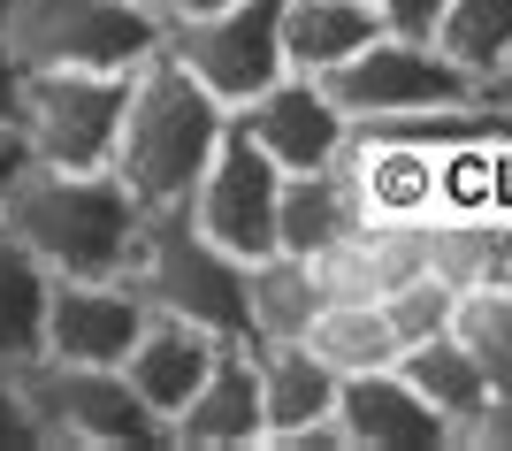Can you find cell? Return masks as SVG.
I'll return each instance as SVG.
<instances>
[{
	"label": "cell",
	"instance_id": "obj_32",
	"mask_svg": "<svg viewBox=\"0 0 512 451\" xmlns=\"http://www.w3.org/2000/svg\"><path fill=\"white\" fill-rule=\"evenodd\" d=\"M31 169V146H23V130H0V215H8V192H16V176Z\"/></svg>",
	"mask_w": 512,
	"mask_h": 451
},
{
	"label": "cell",
	"instance_id": "obj_23",
	"mask_svg": "<svg viewBox=\"0 0 512 451\" xmlns=\"http://www.w3.org/2000/svg\"><path fill=\"white\" fill-rule=\"evenodd\" d=\"M436 276L459 291L474 283H512V215H436Z\"/></svg>",
	"mask_w": 512,
	"mask_h": 451
},
{
	"label": "cell",
	"instance_id": "obj_26",
	"mask_svg": "<svg viewBox=\"0 0 512 451\" xmlns=\"http://www.w3.org/2000/svg\"><path fill=\"white\" fill-rule=\"evenodd\" d=\"M451 337L490 367L497 390H512V283H474V291H459Z\"/></svg>",
	"mask_w": 512,
	"mask_h": 451
},
{
	"label": "cell",
	"instance_id": "obj_1",
	"mask_svg": "<svg viewBox=\"0 0 512 451\" xmlns=\"http://www.w3.org/2000/svg\"><path fill=\"white\" fill-rule=\"evenodd\" d=\"M146 199L130 192L115 169H54L31 161L8 192L0 230L31 245L54 276H130V260L146 245Z\"/></svg>",
	"mask_w": 512,
	"mask_h": 451
},
{
	"label": "cell",
	"instance_id": "obj_7",
	"mask_svg": "<svg viewBox=\"0 0 512 451\" xmlns=\"http://www.w3.org/2000/svg\"><path fill=\"white\" fill-rule=\"evenodd\" d=\"M283 184H291V169L230 115V138L214 146L207 176H199V192L184 207L214 245H230L237 260H260L283 245Z\"/></svg>",
	"mask_w": 512,
	"mask_h": 451
},
{
	"label": "cell",
	"instance_id": "obj_15",
	"mask_svg": "<svg viewBox=\"0 0 512 451\" xmlns=\"http://www.w3.org/2000/svg\"><path fill=\"white\" fill-rule=\"evenodd\" d=\"M268 436V398H260V344L253 337H230L214 375L199 383V398L176 413L169 444H253Z\"/></svg>",
	"mask_w": 512,
	"mask_h": 451
},
{
	"label": "cell",
	"instance_id": "obj_25",
	"mask_svg": "<svg viewBox=\"0 0 512 451\" xmlns=\"http://www.w3.org/2000/svg\"><path fill=\"white\" fill-rule=\"evenodd\" d=\"M436 46L451 62L490 85L497 69L512 62V0H451V16L436 23Z\"/></svg>",
	"mask_w": 512,
	"mask_h": 451
},
{
	"label": "cell",
	"instance_id": "obj_17",
	"mask_svg": "<svg viewBox=\"0 0 512 451\" xmlns=\"http://www.w3.org/2000/svg\"><path fill=\"white\" fill-rule=\"evenodd\" d=\"M390 23L375 0H291L283 8V54H291V69H306V77H329V69H344L352 54H367V46L383 39Z\"/></svg>",
	"mask_w": 512,
	"mask_h": 451
},
{
	"label": "cell",
	"instance_id": "obj_11",
	"mask_svg": "<svg viewBox=\"0 0 512 451\" xmlns=\"http://www.w3.org/2000/svg\"><path fill=\"white\" fill-rule=\"evenodd\" d=\"M237 123L253 130V138L276 153L291 176L337 169V153L352 146V115L337 108L329 77H306V69H283L268 92H253V100L237 108Z\"/></svg>",
	"mask_w": 512,
	"mask_h": 451
},
{
	"label": "cell",
	"instance_id": "obj_12",
	"mask_svg": "<svg viewBox=\"0 0 512 451\" xmlns=\"http://www.w3.org/2000/svg\"><path fill=\"white\" fill-rule=\"evenodd\" d=\"M153 306L130 276H62L54 283V322H46V360L77 367H123L130 344L146 337Z\"/></svg>",
	"mask_w": 512,
	"mask_h": 451
},
{
	"label": "cell",
	"instance_id": "obj_24",
	"mask_svg": "<svg viewBox=\"0 0 512 451\" xmlns=\"http://www.w3.org/2000/svg\"><path fill=\"white\" fill-rule=\"evenodd\" d=\"M505 138H467L436 161V215H497L505 207Z\"/></svg>",
	"mask_w": 512,
	"mask_h": 451
},
{
	"label": "cell",
	"instance_id": "obj_5",
	"mask_svg": "<svg viewBox=\"0 0 512 451\" xmlns=\"http://www.w3.org/2000/svg\"><path fill=\"white\" fill-rule=\"evenodd\" d=\"M130 115V69H31L23 77V146L54 169H115Z\"/></svg>",
	"mask_w": 512,
	"mask_h": 451
},
{
	"label": "cell",
	"instance_id": "obj_8",
	"mask_svg": "<svg viewBox=\"0 0 512 451\" xmlns=\"http://www.w3.org/2000/svg\"><path fill=\"white\" fill-rule=\"evenodd\" d=\"M329 92H337V108L352 115V123H383V115H421V108L490 100L482 77H467V69L451 62L436 39H398V31H383L367 54H352L344 69H329Z\"/></svg>",
	"mask_w": 512,
	"mask_h": 451
},
{
	"label": "cell",
	"instance_id": "obj_6",
	"mask_svg": "<svg viewBox=\"0 0 512 451\" xmlns=\"http://www.w3.org/2000/svg\"><path fill=\"white\" fill-rule=\"evenodd\" d=\"M31 413L46 444H169V421L138 398L123 367H77V360H31L23 367Z\"/></svg>",
	"mask_w": 512,
	"mask_h": 451
},
{
	"label": "cell",
	"instance_id": "obj_9",
	"mask_svg": "<svg viewBox=\"0 0 512 451\" xmlns=\"http://www.w3.org/2000/svg\"><path fill=\"white\" fill-rule=\"evenodd\" d=\"M283 8L291 0H237L222 16H184V23H169V54L237 115L253 92H268L291 69V54H283Z\"/></svg>",
	"mask_w": 512,
	"mask_h": 451
},
{
	"label": "cell",
	"instance_id": "obj_16",
	"mask_svg": "<svg viewBox=\"0 0 512 451\" xmlns=\"http://www.w3.org/2000/svg\"><path fill=\"white\" fill-rule=\"evenodd\" d=\"M337 421H344V444H451V421L421 398V383L406 367L344 375Z\"/></svg>",
	"mask_w": 512,
	"mask_h": 451
},
{
	"label": "cell",
	"instance_id": "obj_28",
	"mask_svg": "<svg viewBox=\"0 0 512 451\" xmlns=\"http://www.w3.org/2000/svg\"><path fill=\"white\" fill-rule=\"evenodd\" d=\"M0 444H46L31 390H23V367H8V360H0Z\"/></svg>",
	"mask_w": 512,
	"mask_h": 451
},
{
	"label": "cell",
	"instance_id": "obj_13",
	"mask_svg": "<svg viewBox=\"0 0 512 451\" xmlns=\"http://www.w3.org/2000/svg\"><path fill=\"white\" fill-rule=\"evenodd\" d=\"M436 161L444 153L352 130V146L337 153V176L360 207V222H436Z\"/></svg>",
	"mask_w": 512,
	"mask_h": 451
},
{
	"label": "cell",
	"instance_id": "obj_3",
	"mask_svg": "<svg viewBox=\"0 0 512 451\" xmlns=\"http://www.w3.org/2000/svg\"><path fill=\"white\" fill-rule=\"evenodd\" d=\"M130 283L146 291L153 314L207 322L214 337H253V299H245V260L214 245L192 222V207H153L146 245L130 260Z\"/></svg>",
	"mask_w": 512,
	"mask_h": 451
},
{
	"label": "cell",
	"instance_id": "obj_19",
	"mask_svg": "<svg viewBox=\"0 0 512 451\" xmlns=\"http://www.w3.org/2000/svg\"><path fill=\"white\" fill-rule=\"evenodd\" d=\"M245 299H253V344H283V337H306V329H314L329 291H321L306 253H283L276 245V253L245 260Z\"/></svg>",
	"mask_w": 512,
	"mask_h": 451
},
{
	"label": "cell",
	"instance_id": "obj_22",
	"mask_svg": "<svg viewBox=\"0 0 512 451\" xmlns=\"http://www.w3.org/2000/svg\"><path fill=\"white\" fill-rule=\"evenodd\" d=\"M360 230V207H352V192H344L337 169H306L283 184V253H329V245H344V237Z\"/></svg>",
	"mask_w": 512,
	"mask_h": 451
},
{
	"label": "cell",
	"instance_id": "obj_18",
	"mask_svg": "<svg viewBox=\"0 0 512 451\" xmlns=\"http://www.w3.org/2000/svg\"><path fill=\"white\" fill-rule=\"evenodd\" d=\"M54 268H46L31 245L0 230V360L31 367L46 360V322H54Z\"/></svg>",
	"mask_w": 512,
	"mask_h": 451
},
{
	"label": "cell",
	"instance_id": "obj_29",
	"mask_svg": "<svg viewBox=\"0 0 512 451\" xmlns=\"http://www.w3.org/2000/svg\"><path fill=\"white\" fill-rule=\"evenodd\" d=\"M375 8L398 39H436V23L451 16V0H375Z\"/></svg>",
	"mask_w": 512,
	"mask_h": 451
},
{
	"label": "cell",
	"instance_id": "obj_30",
	"mask_svg": "<svg viewBox=\"0 0 512 451\" xmlns=\"http://www.w3.org/2000/svg\"><path fill=\"white\" fill-rule=\"evenodd\" d=\"M451 444H512V390H490V406L474 413Z\"/></svg>",
	"mask_w": 512,
	"mask_h": 451
},
{
	"label": "cell",
	"instance_id": "obj_14",
	"mask_svg": "<svg viewBox=\"0 0 512 451\" xmlns=\"http://www.w3.org/2000/svg\"><path fill=\"white\" fill-rule=\"evenodd\" d=\"M222 344L230 337H214L207 322H184V314H153L146 322V337L130 344V360H123V375L138 383V398H146L161 421L176 429V413L199 398V383L214 375V360H222Z\"/></svg>",
	"mask_w": 512,
	"mask_h": 451
},
{
	"label": "cell",
	"instance_id": "obj_20",
	"mask_svg": "<svg viewBox=\"0 0 512 451\" xmlns=\"http://www.w3.org/2000/svg\"><path fill=\"white\" fill-rule=\"evenodd\" d=\"M306 344H314L321 360L337 367V375H367V367H398V322H390L383 299H329L314 314V329H306Z\"/></svg>",
	"mask_w": 512,
	"mask_h": 451
},
{
	"label": "cell",
	"instance_id": "obj_31",
	"mask_svg": "<svg viewBox=\"0 0 512 451\" xmlns=\"http://www.w3.org/2000/svg\"><path fill=\"white\" fill-rule=\"evenodd\" d=\"M23 77H31V69H23V54L0 39V130H16V115H23Z\"/></svg>",
	"mask_w": 512,
	"mask_h": 451
},
{
	"label": "cell",
	"instance_id": "obj_27",
	"mask_svg": "<svg viewBox=\"0 0 512 451\" xmlns=\"http://www.w3.org/2000/svg\"><path fill=\"white\" fill-rule=\"evenodd\" d=\"M383 306H390V322H398V344H428V337H451V314H459V283L428 268V276L398 283Z\"/></svg>",
	"mask_w": 512,
	"mask_h": 451
},
{
	"label": "cell",
	"instance_id": "obj_33",
	"mask_svg": "<svg viewBox=\"0 0 512 451\" xmlns=\"http://www.w3.org/2000/svg\"><path fill=\"white\" fill-rule=\"evenodd\" d=\"M153 8H161V23H184V16H222L237 0H153Z\"/></svg>",
	"mask_w": 512,
	"mask_h": 451
},
{
	"label": "cell",
	"instance_id": "obj_4",
	"mask_svg": "<svg viewBox=\"0 0 512 451\" xmlns=\"http://www.w3.org/2000/svg\"><path fill=\"white\" fill-rule=\"evenodd\" d=\"M0 39L23 69H138L169 46L153 0H0Z\"/></svg>",
	"mask_w": 512,
	"mask_h": 451
},
{
	"label": "cell",
	"instance_id": "obj_21",
	"mask_svg": "<svg viewBox=\"0 0 512 451\" xmlns=\"http://www.w3.org/2000/svg\"><path fill=\"white\" fill-rule=\"evenodd\" d=\"M398 367H406L413 383H421V398H428V406H436V413L451 421V436L467 429L474 413L490 406V390H497V383H490V367L474 360V352H467L459 337H428V344H406V352H398Z\"/></svg>",
	"mask_w": 512,
	"mask_h": 451
},
{
	"label": "cell",
	"instance_id": "obj_10",
	"mask_svg": "<svg viewBox=\"0 0 512 451\" xmlns=\"http://www.w3.org/2000/svg\"><path fill=\"white\" fill-rule=\"evenodd\" d=\"M337 390H344V375L321 360L306 337L260 344V398H268V436H260V451H344Z\"/></svg>",
	"mask_w": 512,
	"mask_h": 451
},
{
	"label": "cell",
	"instance_id": "obj_2",
	"mask_svg": "<svg viewBox=\"0 0 512 451\" xmlns=\"http://www.w3.org/2000/svg\"><path fill=\"white\" fill-rule=\"evenodd\" d=\"M222 138H230V108L169 46L130 69V115H123V146H115V176L146 207H184Z\"/></svg>",
	"mask_w": 512,
	"mask_h": 451
},
{
	"label": "cell",
	"instance_id": "obj_34",
	"mask_svg": "<svg viewBox=\"0 0 512 451\" xmlns=\"http://www.w3.org/2000/svg\"><path fill=\"white\" fill-rule=\"evenodd\" d=\"M482 92H490L497 108H505V115H512V62H505V69H497V77H490V85H482Z\"/></svg>",
	"mask_w": 512,
	"mask_h": 451
}]
</instances>
